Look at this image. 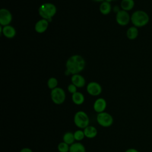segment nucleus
Listing matches in <instances>:
<instances>
[{
	"label": "nucleus",
	"mask_w": 152,
	"mask_h": 152,
	"mask_svg": "<svg viewBox=\"0 0 152 152\" xmlns=\"http://www.w3.org/2000/svg\"><path fill=\"white\" fill-rule=\"evenodd\" d=\"M67 88H68V91L70 93H71L72 94L77 91V87L74 84H73L72 83L69 84Z\"/></svg>",
	"instance_id": "nucleus-24"
},
{
	"label": "nucleus",
	"mask_w": 152,
	"mask_h": 152,
	"mask_svg": "<svg viewBox=\"0 0 152 152\" xmlns=\"http://www.w3.org/2000/svg\"><path fill=\"white\" fill-rule=\"evenodd\" d=\"M125 152H139V151L134 148H129L126 150Z\"/></svg>",
	"instance_id": "nucleus-26"
},
{
	"label": "nucleus",
	"mask_w": 152,
	"mask_h": 152,
	"mask_svg": "<svg viewBox=\"0 0 152 152\" xmlns=\"http://www.w3.org/2000/svg\"><path fill=\"white\" fill-rule=\"evenodd\" d=\"M150 21L148 14L144 11L137 10L134 11L131 16V21L136 27H142L146 26Z\"/></svg>",
	"instance_id": "nucleus-2"
},
{
	"label": "nucleus",
	"mask_w": 152,
	"mask_h": 152,
	"mask_svg": "<svg viewBox=\"0 0 152 152\" xmlns=\"http://www.w3.org/2000/svg\"><path fill=\"white\" fill-rule=\"evenodd\" d=\"M92 1H93L94 2H103V1H104V0H92Z\"/></svg>",
	"instance_id": "nucleus-27"
},
{
	"label": "nucleus",
	"mask_w": 152,
	"mask_h": 152,
	"mask_svg": "<svg viewBox=\"0 0 152 152\" xmlns=\"http://www.w3.org/2000/svg\"><path fill=\"white\" fill-rule=\"evenodd\" d=\"M50 97L52 101L55 104H62L65 100L66 94L64 89L61 87H56L50 91Z\"/></svg>",
	"instance_id": "nucleus-6"
},
{
	"label": "nucleus",
	"mask_w": 152,
	"mask_h": 152,
	"mask_svg": "<svg viewBox=\"0 0 152 152\" xmlns=\"http://www.w3.org/2000/svg\"><path fill=\"white\" fill-rule=\"evenodd\" d=\"M93 107L94 110L96 113H99L104 112L107 107V102L104 99L100 97L94 101Z\"/></svg>",
	"instance_id": "nucleus-10"
},
{
	"label": "nucleus",
	"mask_w": 152,
	"mask_h": 152,
	"mask_svg": "<svg viewBox=\"0 0 152 152\" xmlns=\"http://www.w3.org/2000/svg\"><path fill=\"white\" fill-rule=\"evenodd\" d=\"M106 1H107V2H111V1H113V0H105Z\"/></svg>",
	"instance_id": "nucleus-28"
},
{
	"label": "nucleus",
	"mask_w": 152,
	"mask_h": 152,
	"mask_svg": "<svg viewBox=\"0 0 152 152\" xmlns=\"http://www.w3.org/2000/svg\"><path fill=\"white\" fill-rule=\"evenodd\" d=\"M20 152H33V150L28 147H24L21 149Z\"/></svg>",
	"instance_id": "nucleus-25"
},
{
	"label": "nucleus",
	"mask_w": 152,
	"mask_h": 152,
	"mask_svg": "<svg viewBox=\"0 0 152 152\" xmlns=\"http://www.w3.org/2000/svg\"><path fill=\"white\" fill-rule=\"evenodd\" d=\"M85 137L88 139H92L95 138L97 135V130L95 126L93 125H88L84 129Z\"/></svg>",
	"instance_id": "nucleus-14"
},
{
	"label": "nucleus",
	"mask_w": 152,
	"mask_h": 152,
	"mask_svg": "<svg viewBox=\"0 0 152 152\" xmlns=\"http://www.w3.org/2000/svg\"><path fill=\"white\" fill-rule=\"evenodd\" d=\"M84 59L79 55H74L69 57L66 62V71L69 74H76L81 72L85 68Z\"/></svg>",
	"instance_id": "nucleus-1"
},
{
	"label": "nucleus",
	"mask_w": 152,
	"mask_h": 152,
	"mask_svg": "<svg viewBox=\"0 0 152 152\" xmlns=\"http://www.w3.org/2000/svg\"><path fill=\"white\" fill-rule=\"evenodd\" d=\"M135 5L134 0H122L121 2V7L122 10L128 11L131 10Z\"/></svg>",
	"instance_id": "nucleus-18"
},
{
	"label": "nucleus",
	"mask_w": 152,
	"mask_h": 152,
	"mask_svg": "<svg viewBox=\"0 0 152 152\" xmlns=\"http://www.w3.org/2000/svg\"><path fill=\"white\" fill-rule=\"evenodd\" d=\"M0 33L5 37L8 39L13 38L16 34V31L14 27L8 25L5 26H0Z\"/></svg>",
	"instance_id": "nucleus-11"
},
{
	"label": "nucleus",
	"mask_w": 152,
	"mask_h": 152,
	"mask_svg": "<svg viewBox=\"0 0 152 152\" xmlns=\"http://www.w3.org/2000/svg\"><path fill=\"white\" fill-rule=\"evenodd\" d=\"M58 84V80L55 77H50L49 78L47 82V85L49 88L50 90H53L57 87Z\"/></svg>",
	"instance_id": "nucleus-22"
},
{
	"label": "nucleus",
	"mask_w": 152,
	"mask_h": 152,
	"mask_svg": "<svg viewBox=\"0 0 152 152\" xmlns=\"http://www.w3.org/2000/svg\"><path fill=\"white\" fill-rule=\"evenodd\" d=\"M49 26V21L45 19L39 20L35 24V31L38 33H43L46 31Z\"/></svg>",
	"instance_id": "nucleus-12"
},
{
	"label": "nucleus",
	"mask_w": 152,
	"mask_h": 152,
	"mask_svg": "<svg viewBox=\"0 0 152 152\" xmlns=\"http://www.w3.org/2000/svg\"><path fill=\"white\" fill-rule=\"evenodd\" d=\"M116 21L119 25L125 26L129 24L131 21V17L128 11L122 10H119L116 12Z\"/></svg>",
	"instance_id": "nucleus-7"
},
{
	"label": "nucleus",
	"mask_w": 152,
	"mask_h": 152,
	"mask_svg": "<svg viewBox=\"0 0 152 152\" xmlns=\"http://www.w3.org/2000/svg\"><path fill=\"white\" fill-rule=\"evenodd\" d=\"M62 140H63L64 142H65V143L71 145V144L74 143L75 141L74 135V132H69V131L66 132L63 135Z\"/></svg>",
	"instance_id": "nucleus-20"
},
{
	"label": "nucleus",
	"mask_w": 152,
	"mask_h": 152,
	"mask_svg": "<svg viewBox=\"0 0 152 152\" xmlns=\"http://www.w3.org/2000/svg\"><path fill=\"white\" fill-rule=\"evenodd\" d=\"M12 17L10 11L5 8H1L0 10V24L1 26H5L9 25Z\"/></svg>",
	"instance_id": "nucleus-9"
},
{
	"label": "nucleus",
	"mask_w": 152,
	"mask_h": 152,
	"mask_svg": "<svg viewBox=\"0 0 152 152\" xmlns=\"http://www.w3.org/2000/svg\"><path fill=\"white\" fill-rule=\"evenodd\" d=\"M71 83L74 84L77 88L83 87L86 84L85 78L78 74L72 75L71 77Z\"/></svg>",
	"instance_id": "nucleus-13"
},
{
	"label": "nucleus",
	"mask_w": 152,
	"mask_h": 152,
	"mask_svg": "<svg viewBox=\"0 0 152 152\" xmlns=\"http://www.w3.org/2000/svg\"><path fill=\"white\" fill-rule=\"evenodd\" d=\"M87 93L92 96H97L100 95L102 91V86L97 82H90L86 87Z\"/></svg>",
	"instance_id": "nucleus-8"
},
{
	"label": "nucleus",
	"mask_w": 152,
	"mask_h": 152,
	"mask_svg": "<svg viewBox=\"0 0 152 152\" xmlns=\"http://www.w3.org/2000/svg\"><path fill=\"white\" fill-rule=\"evenodd\" d=\"M111 9H112V7L110 2H108L106 1L101 3L99 8L100 12L103 15L109 14L111 11Z\"/></svg>",
	"instance_id": "nucleus-19"
},
{
	"label": "nucleus",
	"mask_w": 152,
	"mask_h": 152,
	"mask_svg": "<svg viewBox=\"0 0 152 152\" xmlns=\"http://www.w3.org/2000/svg\"><path fill=\"white\" fill-rule=\"evenodd\" d=\"M69 152H86V150L82 143L75 142L70 145Z\"/></svg>",
	"instance_id": "nucleus-16"
},
{
	"label": "nucleus",
	"mask_w": 152,
	"mask_h": 152,
	"mask_svg": "<svg viewBox=\"0 0 152 152\" xmlns=\"http://www.w3.org/2000/svg\"><path fill=\"white\" fill-rule=\"evenodd\" d=\"M70 145L62 141L58 144L57 148L59 152H69Z\"/></svg>",
	"instance_id": "nucleus-23"
},
{
	"label": "nucleus",
	"mask_w": 152,
	"mask_h": 152,
	"mask_svg": "<svg viewBox=\"0 0 152 152\" xmlns=\"http://www.w3.org/2000/svg\"><path fill=\"white\" fill-rule=\"evenodd\" d=\"M74 123L78 128L84 129L89 125L90 119L86 112L80 110L77 112L74 116Z\"/></svg>",
	"instance_id": "nucleus-4"
},
{
	"label": "nucleus",
	"mask_w": 152,
	"mask_h": 152,
	"mask_svg": "<svg viewBox=\"0 0 152 152\" xmlns=\"http://www.w3.org/2000/svg\"><path fill=\"white\" fill-rule=\"evenodd\" d=\"M96 121L99 125L104 128L109 127L113 124V116L105 111L97 114Z\"/></svg>",
	"instance_id": "nucleus-5"
},
{
	"label": "nucleus",
	"mask_w": 152,
	"mask_h": 152,
	"mask_svg": "<svg viewBox=\"0 0 152 152\" xmlns=\"http://www.w3.org/2000/svg\"><path fill=\"white\" fill-rule=\"evenodd\" d=\"M38 12L43 19H45L49 22H50L56 12V7L52 3H44L40 6Z\"/></svg>",
	"instance_id": "nucleus-3"
},
{
	"label": "nucleus",
	"mask_w": 152,
	"mask_h": 152,
	"mask_svg": "<svg viewBox=\"0 0 152 152\" xmlns=\"http://www.w3.org/2000/svg\"><path fill=\"white\" fill-rule=\"evenodd\" d=\"M74 135L75 140L77 142H80L82 141L86 137L84 131L82 130L81 129L76 130L74 132Z\"/></svg>",
	"instance_id": "nucleus-21"
},
{
	"label": "nucleus",
	"mask_w": 152,
	"mask_h": 152,
	"mask_svg": "<svg viewBox=\"0 0 152 152\" xmlns=\"http://www.w3.org/2000/svg\"><path fill=\"white\" fill-rule=\"evenodd\" d=\"M71 99L73 103L76 105H81L85 100L84 96L83 93L79 91H77L72 94Z\"/></svg>",
	"instance_id": "nucleus-15"
},
{
	"label": "nucleus",
	"mask_w": 152,
	"mask_h": 152,
	"mask_svg": "<svg viewBox=\"0 0 152 152\" xmlns=\"http://www.w3.org/2000/svg\"><path fill=\"white\" fill-rule=\"evenodd\" d=\"M126 37L129 40H134L138 36V28L135 26H131L126 31Z\"/></svg>",
	"instance_id": "nucleus-17"
}]
</instances>
